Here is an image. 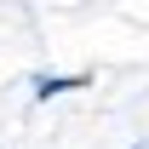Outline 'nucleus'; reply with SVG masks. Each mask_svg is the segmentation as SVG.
I'll return each instance as SVG.
<instances>
[{"label":"nucleus","instance_id":"f257e3e1","mask_svg":"<svg viewBox=\"0 0 149 149\" xmlns=\"http://www.w3.org/2000/svg\"><path fill=\"white\" fill-rule=\"evenodd\" d=\"M92 74H52V69H35L29 74V97L35 103H52V97H69V92H86Z\"/></svg>","mask_w":149,"mask_h":149},{"label":"nucleus","instance_id":"f03ea898","mask_svg":"<svg viewBox=\"0 0 149 149\" xmlns=\"http://www.w3.org/2000/svg\"><path fill=\"white\" fill-rule=\"evenodd\" d=\"M120 149H149V143H120Z\"/></svg>","mask_w":149,"mask_h":149}]
</instances>
